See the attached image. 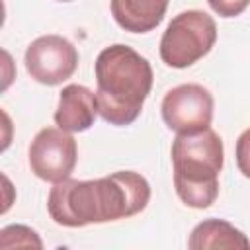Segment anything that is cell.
Masks as SVG:
<instances>
[{"label": "cell", "instance_id": "cell-2", "mask_svg": "<svg viewBox=\"0 0 250 250\" xmlns=\"http://www.w3.org/2000/svg\"><path fill=\"white\" fill-rule=\"evenodd\" d=\"M152 66L135 49L115 43L96 59L98 113L109 125H131L152 88Z\"/></svg>", "mask_w": 250, "mask_h": 250}, {"label": "cell", "instance_id": "cell-8", "mask_svg": "<svg viewBox=\"0 0 250 250\" xmlns=\"http://www.w3.org/2000/svg\"><path fill=\"white\" fill-rule=\"evenodd\" d=\"M98 115L96 94L82 84H68L61 90L59 105L55 109V123L62 131L82 133L88 131Z\"/></svg>", "mask_w": 250, "mask_h": 250}, {"label": "cell", "instance_id": "cell-4", "mask_svg": "<svg viewBox=\"0 0 250 250\" xmlns=\"http://www.w3.org/2000/svg\"><path fill=\"white\" fill-rule=\"evenodd\" d=\"M217 41V23L203 10H186L172 18L160 39V59L172 68H188L203 59Z\"/></svg>", "mask_w": 250, "mask_h": 250}, {"label": "cell", "instance_id": "cell-13", "mask_svg": "<svg viewBox=\"0 0 250 250\" xmlns=\"http://www.w3.org/2000/svg\"><path fill=\"white\" fill-rule=\"evenodd\" d=\"M236 166L242 176L250 180V127L244 129L236 141Z\"/></svg>", "mask_w": 250, "mask_h": 250}, {"label": "cell", "instance_id": "cell-11", "mask_svg": "<svg viewBox=\"0 0 250 250\" xmlns=\"http://www.w3.org/2000/svg\"><path fill=\"white\" fill-rule=\"evenodd\" d=\"M43 248L39 234L25 225H10L0 230V248Z\"/></svg>", "mask_w": 250, "mask_h": 250}, {"label": "cell", "instance_id": "cell-6", "mask_svg": "<svg viewBox=\"0 0 250 250\" xmlns=\"http://www.w3.org/2000/svg\"><path fill=\"white\" fill-rule=\"evenodd\" d=\"M23 62L35 82L57 86L74 74L78 66V51L62 35H41L27 45Z\"/></svg>", "mask_w": 250, "mask_h": 250}, {"label": "cell", "instance_id": "cell-5", "mask_svg": "<svg viewBox=\"0 0 250 250\" xmlns=\"http://www.w3.org/2000/svg\"><path fill=\"white\" fill-rule=\"evenodd\" d=\"M29 168L31 172L45 182L57 184L74 172L78 160V146L74 137L61 127L41 129L29 145Z\"/></svg>", "mask_w": 250, "mask_h": 250}, {"label": "cell", "instance_id": "cell-10", "mask_svg": "<svg viewBox=\"0 0 250 250\" xmlns=\"http://www.w3.org/2000/svg\"><path fill=\"white\" fill-rule=\"evenodd\" d=\"M188 246L191 250H219V248H240L248 250L250 240L238 229L223 219H205L189 234Z\"/></svg>", "mask_w": 250, "mask_h": 250}, {"label": "cell", "instance_id": "cell-7", "mask_svg": "<svg viewBox=\"0 0 250 250\" xmlns=\"http://www.w3.org/2000/svg\"><path fill=\"white\" fill-rule=\"evenodd\" d=\"M213 96L201 84H180L166 92L160 111L166 127L176 133H195L213 121Z\"/></svg>", "mask_w": 250, "mask_h": 250}, {"label": "cell", "instance_id": "cell-1", "mask_svg": "<svg viewBox=\"0 0 250 250\" xmlns=\"http://www.w3.org/2000/svg\"><path fill=\"white\" fill-rule=\"evenodd\" d=\"M150 199V184L133 170H119L98 180L57 182L47 197L51 219L68 229L119 221L141 213Z\"/></svg>", "mask_w": 250, "mask_h": 250}, {"label": "cell", "instance_id": "cell-12", "mask_svg": "<svg viewBox=\"0 0 250 250\" xmlns=\"http://www.w3.org/2000/svg\"><path fill=\"white\" fill-rule=\"evenodd\" d=\"M207 2L211 10L221 18H236L250 6V0H207Z\"/></svg>", "mask_w": 250, "mask_h": 250}, {"label": "cell", "instance_id": "cell-14", "mask_svg": "<svg viewBox=\"0 0 250 250\" xmlns=\"http://www.w3.org/2000/svg\"><path fill=\"white\" fill-rule=\"evenodd\" d=\"M59 2H72V0H59Z\"/></svg>", "mask_w": 250, "mask_h": 250}, {"label": "cell", "instance_id": "cell-9", "mask_svg": "<svg viewBox=\"0 0 250 250\" xmlns=\"http://www.w3.org/2000/svg\"><path fill=\"white\" fill-rule=\"evenodd\" d=\"M115 23L131 33L152 31L166 14L168 0H111Z\"/></svg>", "mask_w": 250, "mask_h": 250}, {"label": "cell", "instance_id": "cell-3", "mask_svg": "<svg viewBox=\"0 0 250 250\" xmlns=\"http://www.w3.org/2000/svg\"><path fill=\"white\" fill-rule=\"evenodd\" d=\"M174 188L178 197L193 209H207L219 195V172L225 146L211 127L195 133H178L172 143Z\"/></svg>", "mask_w": 250, "mask_h": 250}]
</instances>
